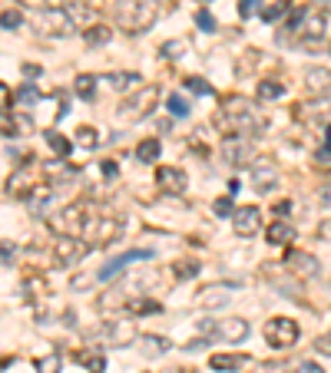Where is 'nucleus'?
<instances>
[{
	"instance_id": "f257e3e1",
	"label": "nucleus",
	"mask_w": 331,
	"mask_h": 373,
	"mask_svg": "<svg viewBox=\"0 0 331 373\" xmlns=\"http://www.w3.org/2000/svg\"><path fill=\"white\" fill-rule=\"evenodd\" d=\"M216 123L222 125V132H226V136L252 139L255 132L265 125V119H262V112L252 106V100H245V96H226Z\"/></svg>"
},
{
	"instance_id": "f03ea898",
	"label": "nucleus",
	"mask_w": 331,
	"mask_h": 373,
	"mask_svg": "<svg viewBox=\"0 0 331 373\" xmlns=\"http://www.w3.org/2000/svg\"><path fill=\"white\" fill-rule=\"evenodd\" d=\"M113 17L119 30L126 33H142L156 24L159 17V0H116L113 3Z\"/></svg>"
},
{
	"instance_id": "7ed1b4c3",
	"label": "nucleus",
	"mask_w": 331,
	"mask_h": 373,
	"mask_svg": "<svg viewBox=\"0 0 331 373\" xmlns=\"http://www.w3.org/2000/svg\"><path fill=\"white\" fill-rule=\"evenodd\" d=\"M119 235H123V218H119V215L89 212L87 228H83V238H87L89 248H106V245L119 241Z\"/></svg>"
},
{
	"instance_id": "20e7f679",
	"label": "nucleus",
	"mask_w": 331,
	"mask_h": 373,
	"mask_svg": "<svg viewBox=\"0 0 331 373\" xmlns=\"http://www.w3.org/2000/svg\"><path fill=\"white\" fill-rule=\"evenodd\" d=\"M89 212H93V208H89L87 201H73V205H66L60 212L47 215V224H50L60 238H77V235H83V228H87Z\"/></svg>"
},
{
	"instance_id": "39448f33",
	"label": "nucleus",
	"mask_w": 331,
	"mask_h": 373,
	"mask_svg": "<svg viewBox=\"0 0 331 373\" xmlns=\"http://www.w3.org/2000/svg\"><path fill=\"white\" fill-rule=\"evenodd\" d=\"M34 26H37L43 37H64L73 30V17L66 7H43V10L34 13Z\"/></svg>"
},
{
	"instance_id": "423d86ee",
	"label": "nucleus",
	"mask_w": 331,
	"mask_h": 373,
	"mask_svg": "<svg viewBox=\"0 0 331 373\" xmlns=\"http://www.w3.org/2000/svg\"><path fill=\"white\" fill-rule=\"evenodd\" d=\"M199 330L205 337H219V340H226V344H239L249 337V321L242 317H226V321H203L199 323Z\"/></svg>"
},
{
	"instance_id": "0eeeda50",
	"label": "nucleus",
	"mask_w": 331,
	"mask_h": 373,
	"mask_svg": "<svg viewBox=\"0 0 331 373\" xmlns=\"http://www.w3.org/2000/svg\"><path fill=\"white\" fill-rule=\"evenodd\" d=\"M262 334H265L268 347L288 350V347H295V340H298V323H295L292 317H272V321H265Z\"/></svg>"
},
{
	"instance_id": "6e6552de",
	"label": "nucleus",
	"mask_w": 331,
	"mask_h": 373,
	"mask_svg": "<svg viewBox=\"0 0 331 373\" xmlns=\"http://www.w3.org/2000/svg\"><path fill=\"white\" fill-rule=\"evenodd\" d=\"M156 100H159V86L149 83V86L136 89V96H129V100L123 102L119 116H123L126 123H136V119H142V116H149V112L156 109Z\"/></svg>"
},
{
	"instance_id": "1a4fd4ad",
	"label": "nucleus",
	"mask_w": 331,
	"mask_h": 373,
	"mask_svg": "<svg viewBox=\"0 0 331 373\" xmlns=\"http://www.w3.org/2000/svg\"><path fill=\"white\" fill-rule=\"evenodd\" d=\"M37 188H40L37 169H34L30 162H24V165H20V169L7 178V192H10V195H17V199H30Z\"/></svg>"
},
{
	"instance_id": "9d476101",
	"label": "nucleus",
	"mask_w": 331,
	"mask_h": 373,
	"mask_svg": "<svg viewBox=\"0 0 331 373\" xmlns=\"http://www.w3.org/2000/svg\"><path fill=\"white\" fill-rule=\"evenodd\" d=\"M87 251H89V245H83L77 238H60L57 248H53V258H57V264H64V268H73V264H80L87 258Z\"/></svg>"
},
{
	"instance_id": "9b49d317",
	"label": "nucleus",
	"mask_w": 331,
	"mask_h": 373,
	"mask_svg": "<svg viewBox=\"0 0 331 373\" xmlns=\"http://www.w3.org/2000/svg\"><path fill=\"white\" fill-rule=\"evenodd\" d=\"M279 185V169L272 165V159H255L252 162V188L268 195L272 188Z\"/></svg>"
},
{
	"instance_id": "f8f14e48",
	"label": "nucleus",
	"mask_w": 331,
	"mask_h": 373,
	"mask_svg": "<svg viewBox=\"0 0 331 373\" xmlns=\"http://www.w3.org/2000/svg\"><path fill=\"white\" fill-rule=\"evenodd\" d=\"M156 185L163 188L166 195H182L189 188V175L182 172V169H176V165H163L156 172Z\"/></svg>"
},
{
	"instance_id": "ddd939ff",
	"label": "nucleus",
	"mask_w": 331,
	"mask_h": 373,
	"mask_svg": "<svg viewBox=\"0 0 331 373\" xmlns=\"http://www.w3.org/2000/svg\"><path fill=\"white\" fill-rule=\"evenodd\" d=\"M285 268L295 274V277H318L321 264L315 254H308V251H288L285 254Z\"/></svg>"
},
{
	"instance_id": "4468645a",
	"label": "nucleus",
	"mask_w": 331,
	"mask_h": 373,
	"mask_svg": "<svg viewBox=\"0 0 331 373\" xmlns=\"http://www.w3.org/2000/svg\"><path fill=\"white\" fill-rule=\"evenodd\" d=\"M222 152H226V162H232V165H252V139L226 136Z\"/></svg>"
},
{
	"instance_id": "2eb2a0df",
	"label": "nucleus",
	"mask_w": 331,
	"mask_h": 373,
	"mask_svg": "<svg viewBox=\"0 0 331 373\" xmlns=\"http://www.w3.org/2000/svg\"><path fill=\"white\" fill-rule=\"evenodd\" d=\"M232 228H235V235L239 238H252L262 231V212L258 208H239V212L232 215Z\"/></svg>"
},
{
	"instance_id": "dca6fc26",
	"label": "nucleus",
	"mask_w": 331,
	"mask_h": 373,
	"mask_svg": "<svg viewBox=\"0 0 331 373\" xmlns=\"http://www.w3.org/2000/svg\"><path fill=\"white\" fill-rule=\"evenodd\" d=\"M153 258V251L149 248H133V251H126V254H119V258H113V261L106 264V268H100V281H110V277H116V274L123 271L126 264H133V261H149Z\"/></svg>"
},
{
	"instance_id": "f3484780",
	"label": "nucleus",
	"mask_w": 331,
	"mask_h": 373,
	"mask_svg": "<svg viewBox=\"0 0 331 373\" xmlns=\"http://www.w3.org/2000/svg\"><path fill=\"white\" fill-rule=\"evenodd\" d=\"M232 291H235V284H205L199 287V294H196V304L199 307H222V304H229Z\"/></svg>"
},
{
	"instance_id": "a211bd4d",
	"label": "nucleus",
	"mask_w": 331,
	"mask_h": 373,
	"mask_svg": "<svg viewBox=\"0 0 331 373\" xmlns=\"http://www.w3.org/2000/svg\"><path fill=\"white\" fill-rule=\"evenodd\" d=\"M265 238H268V245H275V248H288L295 241V228L285 222V218H275V222L268 224Z\"/></svg>"
},
{
	"instance_id": "6ab92c4d",
	"label": "nucleus",
	"mask_w": 331,
	"mask_h": 373,
	"mask_svg": "<svg viewBox=\"0 0 331 373\" xmlns=\"http://www.w3.org/2000/svg\"><path fill=\"white\" fill-rule=\"evenodd\" d=\"M302 40L305 43H318L325 37V13H305V20H302Z\"/></svg>"
},
{
	"instance_id": "aec40b11",
	"label": "nucleus",
	"mask_w": 331,
	"mask_h": 373,
	"mask_svg": "<svg viewBox=\"0 0 331 373\" xmlns=\"http://www.w3.org/2000/svg\"><path fill=\"white\" fill-rule=\"evenodd\" d=\"M106 337L113 340L116 347H126V344L136 340V327H133L129 321H113L110 327H106Z\"/></svg>"
},
{
	"instance_id": "412c9836",
	"label": "nucleus",
	"mask_w": 331,
	"mask_h": 373,
	"mask_svg": "<svg viewBox=\"0 0 331 373\" xmlns=\"http://www.w3.org/2000/svg\"><path fill=\"white\" fill-rule=\"evenodd\" d=\"M305 86H308V93H315V96L328 93V89H331V70H321V66L308 70V73H305Z\"/></svg>"
},
{
	"instance_id": "4be33fe9",
	"label": "nucleus",
	"mask_w": 331,
	"mask_h": 373,
	"mask_svg": "<svg viewBox=\"0 0 331 373\" xmlns=\"http://www.w3.org/2000/svg\"><path fill=\"white\" fill-rule=\"evenodd\" d=\"M245 363H249L245 353H212V357H209V367H212V370H242Z\"/></svg>"
},
{
	"instance_id": "5701e85b",
	"label": "nucleus",
	"mask_w": 331,
	"mask_h": 373,
	"mask_svg": "<svg viewBox=\"0 0 331 373\" xmlns=\"http://www.w3.org/2000/svg\"><path fill=\"white\" fill-rule=\"evenodd\" d=\"M255 96L262 102H275L285 96V83H281V79H262V83L255 86Z\"/></svg>"
},
{
	"instance_id": "b1692460",
	"label": "nucleus",
	"mask_w": 331,
	"mask_h": 373,
	"mask_svg": "<svg viewBox=\"0 0 331 373\" xmlns=\"http://www.w3.org/2000/svg\"><path fill=\"white\" fill-rule=\"evenodd\" d=\"M43 139H47V146H50V149L57 152L60 159H66V155L73 152V142H70V139H66V136H60L57 129H47V132H43Z\"/></svg>"
},
{
	"instance_id": "393cba45",
	"label": "nucleus",
	"mask_w": 331,
	"mask_h": 373,
	"mask_svg": "<svg viewBox=\"0 0 331 373\" xmlns=\"http://www.w3.org/2000/svg\"><path fill=\"white\" fill-rule=\"evenodd\" d=\"M73 89H77V96H80V100L93 102V100H96V76H89V73L77 76V83H73Z\"/></svg>"
},
{
	"instance_id": "a878e982",
	"label": "nucleus",
	"mask_w": 331,
	"mask_h": 373,
	"mask_svg": "<svg viewBox=\"0 0 331 373\" xmlns=\"http://www.w3.org/2000/svg\"><path fill=\"white\" fill-rule=\"evenodd\" d=\"M166 350H169V340H166V337H156V334L142 337V353H146V357H163Z\"/></svg>"
},
{
	"instance_id": "bb28decb",
	"label": "nucleus",
	"mask_w": 331,
	"mask_h": 373,
	"mask_svg": "<svg viewBox=\"0 0 331 373\" xmlns=\"http://www.w3.org/2000/svg\"><path fill=\"white\" fill-rule=\"evenodd\" d=\"M83 40H87L89 47H103V43H110V40H113V30H110V26H103V24H96V26H89L87 33H83Z\"/></svg>"
},
{
	"instance_id": "cd10ccee",
	"label": "nucleus",
	"mask_w": 331,
	"mask_h": 373,
	"mask_svg": "<svg viewBox=\"0 0 331 373\" xmlns=\"http://www.w3.org/2000/svg\"><path fill=\"white\" fill-rule=\"evenodd\" d=\"M159 152H163V142H159V139H142L140 146H136V155H140L142 162H156Z\"/></svg>"
},
{
	"instance_id": "c85d7f7f",
	"label": "nucleus",
	"mask_w": 331,
	"mask_h": 373,
	"mask_svg": "<svg viewBox=\"0 0 331 373\" xmlns=\"http://www.w3.org/2000/svg\"><path fill=\"white\" fill-rule=\"evenodd\" d=\"M126 311H129V314H159V300L129 298V300H126Z\"/></svg>"
},
{
	"instance_id": "c756f323",
	"label": "nucleus",
	"mask_w": 331,
	"mask_h": 373,
	"mask_svg": "<svg viewBox=\"0 0 331 373\" xmlns=\"http://www.w3.org/2000/svg\"><path fill=\"white\" fill-rule=\"evenodd\" d=\"M77 360L83 363L89 373H103V367H106L103 353H96V350H83V353H77Z\"/></svg>"
},
{
	"instance_id": "7c9ffc66",
	"label": "nucleus",
	"mask_w": 331,
	"mask_h": 373,
	"mask_svg": "<svg viewBox=\"0 0 331 373\" xmlns=\"http://www.w3.org/2000/svg\"><path fill=\"white\" fill-rule=\"evenodd\" d=\"M262 17H265L268 24H279L281 17H292V3H288V0H279V3H275V7H268Z\"/></svg>"
},
{
	"instance_id": "2f4dec72",
	"label": "nucleus",
	"mask_w": 331,
	"mask_h": 373,
	"mask_svg": "<svg viewBox=\"0 0 331 373\" xmlns=\"http://www.w3.org/2000/svg\"><path fill=\"white\" fill-rule=\"evenodd\" d=\"M106 83L113 89H129L133 83H140V73H110L106 76Z\"/></svg>"
},
{
	"instance_id": "473e14b6",
	"label": "nucleus",
	"mask_w": 331,
	"mask_h": 373,
	"mask_svg": "<svg viewBox=\"0 0 331 373\" xmlns=\"http://www.w3.org/2000/svg\"><path fill=\"white\" fill-rule=\"evenodd\" d=\"M37 370H40V373H60V353H47V357H37Z\"/></svg>"
},
{
	"instance_id": "72a5a7b5",
	"label": "nucleus",
	"mask_w": 331,
	"mask_h": 373,
	"mask_svg": "<svg viewBox=\"0 0 331 373\" xmlns=\"http://www.w3.org/2000/svg\"><path fill=\"white\" fill-rule=\"evenodd\" d=\"M172 274H176L179 281H189V277H196V274H199V264H196V261H179L176 268H172Z\"/></svg>"
},
{
	"instance_id": "f704fd0d",
	"label": "nucleus",
	"mask_w": 331,
	"mask_h": 373,
	"mask_svg": "<svg viewBox=\"0 0 331 373\" xmlns=\"http://www.w3.org/2000/svg\"><path fill=\"white\" fill-rule=\"evenodd\" d=\"M255 13H265L262 10V0H239V17H242V20H249Z\"/></svg>"
},
{
	"instance_id": "c9c22d12",
	"label": "nucleus",
	"mask_w": 331,
	"mask_h": 373,
	"mask_svg": "<svg viewBox=\"0 0 331 373\" xmlns=\"http://www.w3.org/2000/svg\"><path fill=\"white\" fill-rule=\"evenodd\" d=\"M196 26H199L203 33H216V17H212L209 10H199L196 13Z\"/></svg>"
},
{
	"instance_id": "e433bc0d",
	"label": "nucleus",
	"mask_w": 331,
	"mask_h": 373,
	"mask_svg": "<svg viewBox=\"0 0 331 373\" xmlns=\"http://www.w3.org/2000/svg\"><path fill=\"white\" fill-rule=\"evenodd\" d=\"M186 86H189V93H199V96H212V86L205 83L203 76H189V79H186Z\"/></svg>"
},
{
	"instance_id": "4c0bfd02",
	"label": "nucleus",
	"mask_w": 331,
	"mask_h": 373,
	"mask_svg": "<svg viewBox=\"0 0 331 373\" xmlns=\"http://www.w3.org/2000/svg\"><path fill=\"white\" fill-rule=\"evenodd\" d=\"M169 112H172L176 119H186V116H189V102L182 100V96H169Z\"/></svg>"
},
{
	"instance_id": "58836bf2",
	"label": "nucleus",
	"mask_w": 331,
	"mask_h": 373,
	"mask_svg": "<svg viewBox=\"0 0 331 373\" xmlns=\"http://www.w3.org/2000/svg\"><path fill=\"white\" fill-rule=\"evenodd\" d=\"M189 50V43L186 40H176V43H166L163 47V56L166 60H179V53H186Z\"/></svg>"
},
{
	"instance_id": "ea45409f",
	"label": "nucleus",
	"mask_w": 331,
	"mask_h": 373,
	"mask_svg": "<svg viewBox=\"0 0 331 373\" xmlns=\"http://www.w3.org/2000/svg\"><path fill=\"white\" fill-rule=\"evenodd\" d=\"M77 136H80V142H83L87 149H96V146H100V139H96L100 132H96V129H89V125H83V129H80Z\"/></svg>"
},
{
	"instance_id": "a19ab883",
	"label": "nucleus",
	"mask_w": 331,
	"mask_h": 373,
	"mask_svg": "<svg viewBox=\"0 0 331 373\" xmlns=\"http://www.w3.org/2000/svg\"><path fill=\"white\" fill-rule=\"evenodd\" d=\"M0 24H3V30H17V26L24 24V17L17 10H3V17H0Z\"/></svg>"
},
{
	"instance_id": "79ce46f5",
	"label": "nucleus",
	"mask_w": 331,
	"mask_h": 373,
	"mask_svg": "<svg viewBox=\"0 0 331 373\" xmlns=\"http://www.w3.org/2000/svg\"><path fill=\"white\" fill-rule=\"evenodd\" d=\"M93 281H100V277H96V274H77V277L70 281V287H73V291H83V287H93Z\"/></svg>"
},
{
	"instance_id": "37998d69",
	"label": "nucleus",
	"mask_w": 331,
	"mask_h": 373,
	"mask_svg": "<svg viewBox=\"0 0 331 373\" xmlns=\"http://www.w3.org/2000/svg\"><path fill=\"white\" fill-rule=\"evenodd\" d=\"M216 215L219 218H226V215H235V208H232V195H226V199H216Z\"/></svg>"
},
{
	"instance_id": "c03bdc74",
	"label": "nucleus",
	"mask_w": 331,
	"mask_h": 373,
	"mask_svg": "<svg viewBox=\"0 0 331 373\" xmlns=\"http://www.w3.org/2000/svg\"><path fill=\"white\" fill-rule=\"evenodd\" d=\"M37 96H40V93L34 86H24L20 93H17V100H20V102H37Z\"/></svg>"
},
{
	"instance_id": "a18cd8bd",
	"label": "nucleus",
	"mask_w": 331,
	"mask_h": 373,
	"mask_svg": "<svg viewBox=\"0 0 331 373\" xmlns=\"http://www.w3.org/2000/svg\"><path fill=\"white\" fill-rule=\"evenodd\" d=\"M315 347H318V350H321V353H328V357H331V334L318 337V340H315Z\"/></svg>"
},
{
	"instance_id": "49530a36",
	"label": "nucleus",
	"mask_w": 331,
	"mask_h": 373,
	"mask_svg": "<svg viewBox=\"0 0 331 373\" xmlns=\"http://www.w3.org/2000/svg\"><path fill=\"white\" fill-rule=\"evenodd\" d=\"M318 238L321 241H331V218H325V222L318 224Z\"/></svg>"
},
{
	"instance_id": "de8ad7c7",
	"label": "nucleus",
	"mask_w": 331,
	"mask_h": 373,
	"mask_svg": "<svg viewBox=\"0 0 331 373\" xmlns=\"http://www.w3.org/2000/svg\"><path fill=\"white\" fill-rule=\"evenodd\" d=\"M315 162H318L321 169H328V165H331V149H321L318 155H315Z\"/></svg>"
},
{
	"instance_id": "09e8293b",
	"label": "nucleus",
	"mask_w": 331,
	"mask_h": 373,
	"mask_svg": "<svg viewBox=\"0 0 331 373\" xmlns=\"http://www.w3.org/2000/svg\"><path fill=\"white\" fill-rule=\"evenodd\" d=\"M288 212H292V201H279L275 205V218H285Z\"/></svg>"
},
{
	"instance_id": "8fccbe9b",
	"label": "nucleus",
	"mask_w": 331,
	"mask_h": 373,
	"mask_svg": "<svg viewBox=\"0 0 331 373\" xmlns=\"http://www.w3.org/2000/svg\"><path fill=\"white\" fill-rule=\"evenodd\" d=\"M103 175H106V178H116V162L113 159L103 162Z\"/></svg>"
},
{
	"instance_id": "3c124183",
	"label": "nucleus",
	"mask_w": 331,
	"mask_h": 373,
	"mask_svg": "<svg viewBox=\"0 0 331 373\" xmlns=\"http://www.w3.org/2000/svg\"><path fill=\"white\" fill-rule=\"evenodd\" d=\"M298 373H325V370H321L318 363H311V360H308V363H302V367H298Z\"/></svg>"
},
{
	"instance_id": "603ef678",
	"label": "nucleus",
	"mask_w": 331,
	"mask_h": 373,
	"mask_svg": "<svg viewBox=\"0 0 331 373\" xmlns=\"http://www.w3.org/2000/svg\"><path fill=\"white\" fill-rule=\"evenodd\" d=\"M13 264V251H10V241H3V268Z\"/></svg>"
},
{
	"instance_id": "864d4df0",
	"label": "nucleus",
	"mask_w": 331,
	"mask_h": 373,
	"mask_svg": "<svg viewBox=\"0 0 331 373\" xmlns=\"http://www.w3.org/2000/svg\"><path fill=\"white\" fill-rule=\"evenodd\" d=\"M258 373H279V363H262V367H258Z\"/></svg>"
},
{
	"instance_id": "5fc2aeb1",
	"label": "nucleus",
	"mask_w": 331,
	"mask_h": 373,
	"mask_svg": "<svg viewBox=\"0 0 331 373\" xmlns=\"http://www.w3.org/2000/svg\"><path fill=\"white\" fill-rule=\"evenodd\" d=\"M325 149H331V125L325 129Z\"/></svg>"
},
{
	"instance_id": "6e6d98bb",
	"label": "nucleus",
	"mask_w": 331,
	"mask_h": 373,
	"mask_svg": "<svg viewBox=\"0 0 331 373\" xmlns=\"http://www.w3.org/2000/svg\"><path fill=\"white\" fill-rule=\"evenodd\" d=\"M318 3H321V7H331V0H318Z\"/></svg>"
}]
</instances>
